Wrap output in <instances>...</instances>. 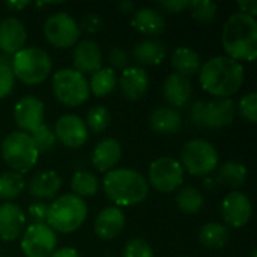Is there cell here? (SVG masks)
Listing matches in <instances>:
<instances>
[{
    "instance_id": "cell-1",
    "label": "cell",
    "mask_w": 257,
    "mask_h": 257,
    "mask_svg": "<svg viewBox=\"0 0 257 257\" xmlns=\"http://www.w3.org/2000/svg\"><path fill=\"white\" fill-rule=\"evenodd\" d=\"M245 78L241 62L227 56H215L199 69V83L205 92L215 98H229L236 93Z\"/></svg>"
},
{
    "instance_id": "cell-2",
    "label": "cell",
    "mask_w": 257,
    "mask_h": 257,
    "mask_svg": "<svg viewBox=\"0 0 257 257\" xmlns=\"http://www.w3.org/2000/svg\"><path fill=\"white\" fill-rule=\"evenodd\" d=\"M223 48L227 57L239 62H253L257 56V21L242 12L232 14L221 32Z\"/></svg>"
},
{
    "instance_id": "cell-3",
    "label": "cell",
    "mask_w": 257,
    "mask_h": 257,
    "mask_svg": "<svg viewBox=\"0 0 257 257\" xmlns=\"http://www.w3.org/2000/svg\"><path fill=\"white\" fill-rule=\"evenodd\" d=\"M105 196L120 206H134L146 200L149 194V184L146 178L133 169H113L105 173L102 181Z\"/></svg>"
},
{
    "instance_id": "cell-4",
    "label": "cell",
    "mask_w": 257,
    "mask_h": 257,
    "mask_svg": "<svg viewBox=\"0 0 257 257\" xmlns=\"http://www.w3.org/2000/svg\"><path fill=\"white\" fill-rule=\"evenodd\" d=\"M12 72L17 80L27 86H36L45 81L53 69L50 54L39 47H24L11 56Z\"/></svg>"
},
{
    "instance_id": "cell-5",
    "label": "cell",
    "mask_w": 257,
    "mask_h": 257,
    "mask_svg": "<svg viewBox=\"0 0 257 257\" xmlns=\"http://www.w3.org/2000/svg\"><path fill=\"white\" fill-rule=\"evenodd\" d=\"M87 217V205L83 199L63 194L48 205L47 226L59 233H72L78 230Z\"/></svg>"
},
{
    "instance_id": "cell-6",
    "label": "cell",
    "mask_w": 257,
    "mask_h": 257,
    "mask_svg": "<svg viewBox=\"0 0 257 257\" xmlns=\"http://www.w3.org/2000/svg\"><path fill=\"white\" fill-rule=\"evenodd\" d=\"M0 154L5 164L17 173L29 172L39 158V152L32 140V136L23 131L9 133L0 145Z\"/></svg>"
},
{
    "instance_id": "cell-7",
    "label": "cell",
    "mask_w": 257,
    "mask_h": 257,
    "mask_svg": "<svg viewBox=\"0 0 257 257\" xmlns=\"http://www.w3.org/2000/svg\"><path fill=\"white\" fill-rule=\"evenodd\" d=\"M181 166L193 176H208L218 169L220 157L217 148L205 139L187 142L181 151Z\"/></svg>"
},
{
    "instance_id": "cell-8",
    "label": "cell",
    "mask_w": 257,
    "mask_h": 257,
    "mask_svg": "<svg viewBox=\"0 0 257 257\" xmlns=\"http://www.w3.org/2000/svg\"><path fill=\"white\" fill-rule=\"evenodd\" d=\"M51 87L56 99L66 107H78L90 96L87 78L74 68H63L54 72Z\"/></svg>"
},
{
    "instance_id": "cell-9",
    "label": "cell",
    "mask_w": 257,
    "mask_h": 257,
    "mask_svg": "<svg viewBox=\"0 0 257 257\" xmlns=\"http://www.w3.org/2000/svg\"><path fill=\"white\" fill-rule=\"evenodd\" d=\"M236 114V105L230 98H215L209 102L197 101L190 108V119L197 126L220 130L230 125Z\"/></svg>"
},
{
    "instance_id": "cell-10",
    "label": "cell",
    "mask_w": 257,
    "mask_h": 257,
    "mask_svg": "<svg viewBox=\"0 0 257 257\" xmlns=\"http://www.w3.org/2000/svg\"><path fill=\"white\" fill-rule=\"evenodd\" d=\"M185 170L181 163L172 157H160L154 160L148 170V179L157 191L160 193H173L184 182Z\"/></svg>"
},
{
    "instance_id": "cell-11",
    "label": "cell",
    "mask_w": 257,
    "mask_h": 257,
    "mask_svg": "<svg viewBox=\"0 0 257 257\" xmlns=\"http://www.w3.org/2000/svg\"><path fill=\"white\" fill-rule=\"evenodd\" d=\"M45 39L57 48H69L77 44L81 35L80 24L66 12H56L44 23Z\"/></svg>"
},
{
    "instance_id": "cell-12",
    "label": "cell",
    "mask_w": 257,
    "mask_h": 257,
    "mask_svg": "<svg viewBox=\"0 0 257 257\" xmlns=\"http://www.w3.org/2000/svg\"><path fill=\"white\" fill-rule=\"evenodd\" d=\"M56 245V232L47 224H30L21 238V251L26 257H50Z\"/></svg>"
},
{
    "instance_id": "cell-13",
    "label": "cell",
    "mask_w": 257,
    "mask_h": 257,
    "mask_svg": "<svg viewBox=\"0 0 257 257\" xmlns=\"http://www.w3.org/2000/svg\"><path fill=\"white\" fill-rule=\"evenodd\" d=\"M253 215V205L250 197L241 191L229 193L221 202V217L226 227L241 229L247 226Z\"/></svg>"
},
{
    "instance_id": "cell-14",
    "label": "cell",
    "mask_w": 257,
    "mask_h": 257,
    "mask_svg": "<svg viewBox=\"0 0 257 257\" xmlns=\"http://www.w3.org/2000/svg\"><path fill=\"white\" fill-rule=\"evenodd\" d=\"M54 136L62 145L71 149L81 148L89 140L86 122L77 114H63L54 125Z\"/></svg>"
},
{
    "instance_id": "cell-15",
    "label": "cell",
    "mask_w": 257,
    "mask_h": 257,
    "mask_svg": "<svg viewBox=\"0 0 257 257\" xmlns=\"http://www.w3.org/2000/svg\"><path fill=\"white\" fill-rule=\"evenodd\" d=\"M14 120L18 131L32 134L44 122V102L33 95L23 96L14 105Z\"/></svg>"
},
{
    "instance_id": "cell-16",
    "label": "cell",
    "mask_w": 257,
    "mask_h": 257,
    "mask_svg": "<svg viewBox=\"0 0 257 257\" xmlns=\"http://www.w3.org/2000/svg\"><path fill=\"white\" fill-rule=\"evenodd\" d=\"M125 224H126V218L123 211L117 206H108L104 208L96 215L93 230L99 239L113 241L123 232Z\"/></svg>"
},
{
    "instance_id": "cell-17",
    "label": "cell",
    "mask_w": 257,
    "mask_h": 257,
    "mask_svg": "<svg viewBox=\"0 0 257 257\" xmlns=\"http://www.w3.org/2000/svg\"><path fill=\"white\" fill-rule=\"evenodd\" d=\"M26 220L27 217L18 205L3 202L0 205V239L5 242H14L23 233Z\"/></svg>"
},
{
    "instance_id": "cell-18",
    "label": "cell",
    "mask_w": 257,
    "mask_h": 257,
    "mask_svg": "<svg viewBox=\"0 0 257 257\" xmlns=\"http://www.w3.org/2000/svg\"><path fill=\"white\" fill-rule=\"evenodd\" d=\"M27 30L17 17H6L0 21V50L3 54L14 56L24 48Z\"/></svg>"
},
{
    "instance_id": "cell-19",
    "label": "cell",
    "mask_w": 257,
    "mask_h": 257,
    "mask_svg": "<svg viewBox=\"0 0 257 257\" xmlns=\"http://www.w3.org/2000/svg\"><path fill=\"white\" fill-rule=\"evenodd\" d=\"M102 51L99 48V45L92 41V39H84L80 41L75 48H74V54H72V63H74V69L84 74H93L98 69L102 68Z\"/></svg>"
},
{
    "instance_id": "cell-20",
    "label": "cell",
    "mask_w": 257,
    "mask_h": 257,
    "mask_svg": "<svg viewBox=\"0 0 257 257\" xmlns=\"http://www.w3.org/2000/svg\"><path fill=\"white\" fill-rule=\"evenodd\" d=\"M122 95L130 101L142 99L149 89V75L142 66H128L117 80Z\"/></svg>"
},
{
    "instance_id": "cell-21",
    "label": "cell",
    "mask_w": 257,
    "mask_h": 257,
    "mask_svg": "<svg viewBox=\"0 0 257 257\" xmlns=\"http://www.w3.org/2000/svg\"><path fill=\"white\" fill-rule=\"evenodd\" d=\"M163 95L172 107H185L193 95V86L190 78L176 72L169 74L163 84Z\"/></svg>"
},
{
    "instance_id": "cell-22",
    "label": "cell",
    "mask_w": 257,
    "mask_h": 257,
    "mask_svg": "<svg viewBox=\"0 0 257 257\" xmlns=\"http://www.w3.org/2000/svg\"><path fill=\"white\" fill-rule=\"evenodd\" d=\"M120 157L122 145L119 143V140L107 137L96 143L92 152V164L96 170L107 173L114 169V166L120 161Z\"/></svg>"
},
{
    "instance_id": "cell-23",
    "label": "cell",
    "mask_w": 257,
    "mask_h": 257,
    "mask_svg": "<svg viewBox=\"0 0 257 257\" xmlns=\"http://www.w3.org/2000/svg\"><path fill=\"white\" fill-rule=\"evenodd\" d=\"M62 188L60 176L53 170H44L36 173L29 184V193L38 200H51Z\"/></svg>"
},
{
    "instance_id": "cell-24",
    "label": "cell",
    "mask_w": 257,
    "mask_h": 257,
    "mask_svg": "<svg viewBox=\"0 0 257 257\" xmlns=\"http://www.w3.org/2000/svg\"><path fill=\"white\" fill-rule=\"evenodd\" d=\"M131 26L143 35L155 36L166 29V18L158 9L140 8L133 12Z\"/></svg>"
},
{
    "instance_id": "cell-25",
    "label": "cell",
    "mask_w": 257,
    "mask_h": 257,
    "mask_svg": "<svg viewBox=\"0 0 257 257\" xmlns=\"http://www.w3.org/2000/svg\"><path fill=\"white\" fill-rule=\"evenodd\" d=\"M167 54V45L160 39H143L133 48V57L140 65H160Z\"/></svg>"
},
{
    "instance_id": "cell-26",
    "label": "cell",
    "mask_w": 257,
    "mask_h": 257,
    "mask_svg": "<svg viewBox=\"0 0 257 257\" xmlns=\"http://www.w3.org/2000/svg\"><path fill=\"white\" fill-rule=\"evenodd\" d=\"M149 126L158 134H176L182 126V117L175 108L158 107L149 114Z\"/></svg>"
},
{
    "instance_id": "cell-27",
    "label": "cell",
    "mask_w": 257,
    "mask_h": 257,
    "mask_svg": "<svg viewBox=\"0 0 257 257\" xmlns=\"http://www.w3.org/2000/svg\"><path fill=\"white\" fill-rule=\"evenodd\" d=\"M170 63L175 68L176 74H181L188 78L199 72L200 56L190 47H178L170 57Z\"/></svg>"
},
{
    "instance_id": "cell-28",
    "label": "cell",
    "mask_w": 257,
    "mask_h": 257,
    "mask_svg": "<svg viewBox=\"0 0 257 257\" xmlns=\"http://www.w3.org/2000/svg\"><path fill=\"white\" fill-rule=\"evenodd\" d=\"M247 176H248V170L244 164L238 161H227L221 164V167L218 169L217 179L221 185L236 190L245 184Z\"/></svg>"
},
{
    "instance_id": "cell-29",
    "label": "cell",
    "mask_w": 257,
    "mask_h": 257,
    "mask_svg": "<svg viewBox=\"0 0 257 257\" xmlns=\"http://www.w3.org/2000/svg\"><path fill=\"white\" fill-rule=\"evenodd\" d=\"M229 227L221 223H208L199 232V241L206 248H223L229 242Z\"/></svg>"
},
{
    "instance_id": "cell-30",
    "label": "cell",
    "mask_w": 257,
    "mask_h": 257,
    "mask_svg": "<svg viewBox=\"0 0 257 257\" xmlns=\"http://www.w3.org/2000/svg\"><path fill=\"white\" fill-rule=\"evenodd\" d=\"M117 86V75L116 71L111 68H101L92 74L89 81V90L98 98L108 96Z\"/></svg>"
},
{
    "instance_id": "cell-31",
    "label": "cell",
    "mask_w": 257,
    "mask_h": 257,
    "mask_svg": "<svg viewBox=\"0 0 257 257\" xmlns=\"http://www.w3.org/2000/svg\"><path fill=\"white\" fill-rule=\"evenodd\" d=\"M205 205L203 194L194 187H182L176 193V206L181 212L193 215L202 211Z\"/></svg>"
},
{
    "instance_id": "cell-32",
    "label": "cell",
    "mask_w": 257,
    "mask_h": 257,
    "mask_svg": "<svg viewBox=\"0 0 257 257\" xmlns=\"http://www.w3.org/2000/svg\"><path fill=\"white\" fill-rule=\"evenodd\" d=\"M71 190L74 196L84 200V197H93L99 191V181L95 175L80 170L72 175Z\"/></svg>"
},
{
    "instance_id": "cell-33",
    "label": "cell",
    "mask_w": 257,
    "mask_h": 257,
    "mask_svg": "<svg viewBox=\"0 0 257 257\" xmlns=\"http://www.w3.org/2000/svg\"><path fill=\"white\" fill-rule=\"evenodd\" d=\"M26 187L24 176L17 172H5L0 175V200L11 202L17 199Z\"/></svg>"
},
{
    "instance_id": "cell-34",
    "label": "cell",
    "mask_w": 257,
    "mask_h": 257,
    "mask_svg": "<svg viewBox=\"0 0 257 257\" xmlns=\"http://www.w3.org/2000/svg\"><path fill=\"white\" fill-rule=\"evenodd\" d=\"M84 122H86L87 130H90L93 134H99V133H104L110 126L111 113L104 105H95L93 108L87 111V117Z\"/></svg>"
},
{
    "instance_id": "cell-35",
    "label": "cell",
    "mask_w": 257,
    "mask_h": 257,
    "mask_svg": "<svg viewBox=\"0 0 257 257\" xmlns=\"http://www.w3.org/2000/svg\"><path fill=\"white\" fill-rule=\"evenodd\" d=\"M217 9L218 5L211 0H193L188 3V11L191 12V17L202 24L211 23L217 15Z\"/></svg>"
},
{
    "instance_id": "cell-36",
    "label": "cell",
    "mask_w": 257,
    "mask_h": 257,
    "mask_svg": "<svg viewBox=\"0 0 257 257\" xmlns=\"http://www.w3.org/2000/svg\"><path fill=\"white\" fill-rule=\"evenodd\" d=\"M15 84V77L12 72V63L11 56L0 54V99L8 98Z\"/></svg>"
},
{
    "instance_id": "cell-37",
    "label": "cell",
    "mask_w": 257,
    "mask_h": 257,
    "mask_svg": "<svg viewBox=\"0 0 257 257\" xmlns=\"http://www.w3.org/2000/svg\"><path fill=\"white\" fill-rule=\"evenodd\" d=\"M30 136H32V140H33V143H35L39 154L51 151L56 146V142H57L56 136H54V131L50 126L44 125V123L38 130H35Z\"/></svg>"
},
{
    "instance_id": "cell-38",
    "label": "cell",
    "mask_w": 257,
    "mask_h": 257,
    "mask_svg": "<svg viewBox=\"0 0 257 257\" xmlns=\"http://www.w3.org/2000/svg\"><path fill=\"white\" fill-rule=\"evenodd\" d=\"M238 111L241 114L242 119H245L250 123H256L257 122V93L256 92H250L247 95H244L239 101L238 105Z\"/></svg>"
},
{
    "instance_id": "cell-39",
    "label": "cell",
    "mask_w": 257,
    "mask_h": 257,
    "mask_svg": "<svg viewBox=\"0 0 257 257\" xmlns=\"http://www.w3.org/2000/svg\"><path fill=\"white\" fill-rule=\"evenodd\" d=\"M122 257H155L152 247L142 238H133L130 239L125 247Z\"/></svg>"
},
{
    "instance_id": "cell-40",
    "label": "cell",
    "mask_w": 257,
    "mask_h": 257,
    "mask_svg": "<svg viewBox=\"0 0 257 257\" xmlns=\"http://www.w3.org/2000/svg\"><path fill=\"white\" fill-rule=\"evenodd\" d=\"M47 212L48 205L42 202H35L29 206L27 215L32 220V224H47Z\"/></svg>"
},
{
    "instance_id": "cell-41",
    "label": "cell",
    "mask_w": 257,
    "mask_h": 257,
    "mask_svg": "<svg viewBox=\"0 0 257 257\" xmlns=\"http://www.w3.org/2000/svg\"><path fill=\"white\" fill-rule=\"evenodd\" d=\"M108 63H110V68L114 71V69H126L128 68V63H130V57L126 54L125 50L122 48H113L110 53H108Z\"/></svg>"
},
{
    "instance_id": "cell-42",
    "label": "cell",
    "mask_w": 257,
    "mask_h": 257,
    "mask_svg": "<svg viewBox=\"0 0 257 257\" xmlns=\"http://www.w3.org/2000/svg\"><path fill=\"white\" fill-rule=\"evenodd\" d=\"M188 3L187 0H167V2H160L158 11L167 12V14H179L185 9H188Z\"/></svg>"
},
{
    "instance_id": "cell-43",
    "label": "cell",
    "mask_w": 257,
    "mask_h": 257,
    "mask_svg": "<svg viewBox=\"0 0 257 257\" xmlns=\"http://www.w3.org/2000/svg\"><path fill=\"white\" fill-rule=\"evenodd\" d=\"M102 26V20L95 15V14H89L83 18V27L87 30V32H98Z\"/></svg>"
},
{
    "instance_id": "cell-44",
    "label": "cell",
    "mask_w": 257,
    "mask_h": 257,
    "mask_svg": "<svg viewBox=\"0 0 257 257\" xmlns=\"http://www.w3.org/2000/svg\"><path fill=\"white\" fill-rule=\"evenodd\" d=\"M239 6V12L245 14V15H250V17H254L256 18L257 14V2L256 0H242L238 3Z\"/></svg>"
},
{
    "instance_id": "cell-45",
    "label": "cell",
    "mask_w": 257,
    "mask_h": 257,
    "mask_svg": "<svg viewBox=\"0 0 257 257\" xmlns=\"http://www.w3.org/2000/svg\"><path fill=\"white\" fill-rule=\"evenodd\" d=\"M50 257H80L78 251L72 247H65L60 250H54V253Z\"/></svg>"
},
{
    "instance_id": "cell-46",
    "label": "cell",
    "mask_w": 257,
    "mask_h": 257,
    "mask_svg": "<svg viewBox=\"0 0 257 257\" xmlns=\"http://www.w3.org/2000/svg\"><path fill=\"white\" fill-rule=\"evenodd\" d=\"M29 5H30L29 2H6L5 8L9 9L11 12H18V11H23L24 8H27Z\"/></svg>"
},
{
    "instance_id": "cell-47",
    "label": "cell",
    "mask_w": 257,
    "mask_h": 257,
    "mask_svg": "<svg viewBox=\"0 0 257 257\" xmlns=\"http://www.w3.org/2000/svg\"><path fill=\"white\" fill-rule=\"evenodd\" d=\"M119 9H120V12H123V14H131V12L136 11L133 2H122V3L119 5Z\"/></svg>"
},
{
    "instance_id": "cell-48",
    "label": "cell",
    "mask_w": 257,
    "mask_h": 257,
    "mask_svg": "<svg viewBox=\"0 0 257 257\" xmlns=\"http://www.w3.org/2000/svg\"><path fill=\"white\" fill-rule=\"evenodd\" d=\"M256 254H257L256 251H253V254H251V257H256Z\"/></svg>"
},
{
    "instance_id": "cell-49",
    "label": "cell",
    "mask_w": 257,
    "mask_h": 257,
    "mask_svg": "<svg viewBox=\"0 0 257 257\" xmlns=\"http://www.w3.org/2000/svg\"><path fill=\"white\" fill-rule=\"evenodd\" d=\"M184 257H190V256H184Z\"/></svg>"
}]
</instances>
